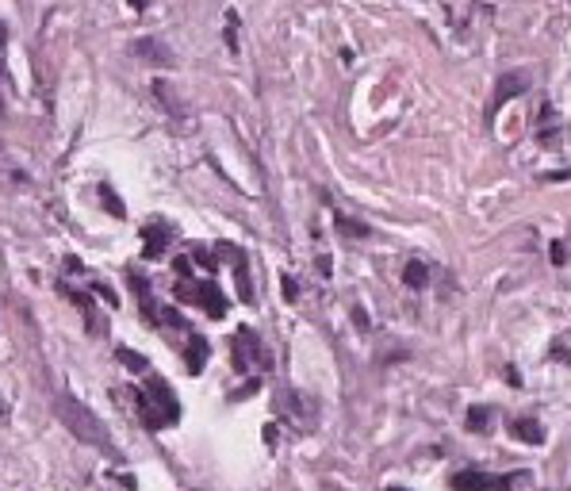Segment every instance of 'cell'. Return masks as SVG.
<instances>
[{
    "instance_id": "cb8c5ba5",
    "label": "cell",
    "mask_w": 571,
    "mask_h": 491,
    "mask_svg": "<svg viewBox=\"0 0 571 491\" xmlns=\"http://www.w3.org/2000/svg\"><path fill=\"white\" fill-rule=\"evenodd\" d=\"M108 480H119L123 488H138V483H134V476H127V472H108Z\"/></svg>"
},
{
    "instance_id": "484cf974",
    "label": "cell",
    "mask_w": 571,
    "mask_h": 491,
    "mask_svg": "<svg viewBox=\"0 0 571 491\" xmlns=\"http://www.w3.org/2000/svg\"><path fill=\"white\" fill-rule=\"evenodd\" d=\"M127 4H131L134 12H146V8H149V0H127Z\"/></svg>"
},
{
    "instance_id": "6da1fadb",
    "label": "cell",
    "mask_w": 571,
    "mask_h": 491,
    "mask_svg": "<svg viewBox=\"0 0 571 491\" xmlns=\"http://www.w3.org/2000/svg\"><path fill=\"white\" fill-rule=\"evenodd\" d=\"M54 415L62 418V426H66L77 441H84V445H92V449H100V453H108L111 461H119V449L111 445L108 434H104V422H100L81 400H73V395H54Z\"/></svg>"
},
{
    "instance_id": "5bb4252c",
    "label": "cell",
    "mask_w": 571,
    "mask_h": 491,
    "mask_svg": "<svg viewBox=\"0 0 571 491\" xmlns=\"http://www.w3.org/2000/svg\"><path fill=\"white\" fill-rule=\"evenodd\" d=\"M403 284L406 288H426V284H430V269H426L422 261H410V265L403 269Z\"/></svg>"
},
{
    "instance_id": "7a4b0ae2",
    "label": "cell",
    "mask_w": 571,
    "mask_h": 491,
    "mask_svg": "<svg viewBox=\"0 0 571 491\" xmlns=\"http://www.w3.org/2000/svg\"><path fill=\"white\" fill-rule=\"evenodd\" d=\"M138 415L146 430H165L169 422L181 418V403H176L173 388L161 376H146V388L138 391Z\"/></svg>"
},
{
    "instance_id": "8992f818",
    "label": "cell",
    "mask_w": 571,
    "mask_h": 491,
    "mask_svg": "<svg viewBox=\"0 0 571 491\" xmlns=\"http://www.w3.org/2000/svg\"><path fill=\"white\" fill-rule=\"evenodd\" d=\"M131 54H134V58H142L146 66H158V69L173 66V51H169L161 39H134L131 42Z\"/></svg>"
},
{
    "instance_id": "9c48e42d",
    "label": "cell",
    "mask_w": 571,
    "mask_h": 491,
    "mask_svg": "<svg viewBox=\"0 0 571 491\" xmlns=\"http://www.w3.org/2000/svg\"><path fill=\"white\" fill-rule=\"evenodd\" d=\"M510 434L518 441H525V445H541V441H545V426L533 422V418H518V422H510Z\"/></svg>"
},
{
    "instance_id": "603a6c76",
    "label": "cell",
    "mask_w": 571,
    "mask_h": 491,
    "mask_svg": "<svg viewBox=\"0 0 571 491\" xmlns=\"http://www.w3.org/2000/svg\"><path fill=\"white\" fill-rule=\"evenodd\" d=\"M173 269L181 273V280H188V276H192V261L188 258H173Z\"/></svg>"
},
{
    "instance_id": "52a82bcc",
    "label": "cell",
    "mask_w": 571,
    "mask_h": 491,
    "mask_svg": "<svg viewBox=\"0 0 571 491\" xmlns=\"http://www.w3.org/2000/svg\"><path fill=\"white\" fill-rule=\"evenodd\" d=\"M169 242H173V231H169L165 223H146V226H142V246H146L142 253H146L149 261H158L161 253H165Z\"/></svg>"
},
{
    "instance_id": "277c9868",
    "label": "cell",
    "mask_w": 571,
    "mask_h": 491,
    "mask_svg": "<svg viewBox=\"0 0 571 491\" xmlns=\"http://www.w3.org/2000/svg\"><path fill=\"white\" fill-rule=\"evenodd\" d=\"M529 84H533V77L525 73V69H510V73L498 77L495 96H491V119H495V111L502 108L506 100H518V96H525V92H529Z\"/></svg>"
},
{
    "instance_id": "ba28073f",
    "label": "cell",
    "mask_w": 571,
    "mask_h": 491,
    "mask_svg": "<svg viewBox=\"0 0 571 491\" xmlns=\"http://www.w3.org/2000/svg\"><path fill=\"white\" fill-rule=\"evenodd\" d=\"M199 303L207 307V315H211V319H223L226 315V300H223V292L215 288V280L199 284Z\"/></svg>"
},
{
    "instance_id": "d4e9b609",
    "label": "cell",
    "mask_w": 571,
    "mask_h": 491,
    "mask_svg": "<svg viewBox=\"0 0 571 491\" xmlns=\"http://www.w3.org/2000/svg\"><path fill=\"white\" fill-rule=\"evenodd\" d=\"M353 323H356V326H368V315H365L361 307H356V311H353Z\"/></svg>"
},
{
    "instance_id": "e0dca14e",
    "label": "cell",
    "mask_w": 571,
    "mask_h": 491,
    "mask_svg": "<svg viewBox=\"0 0 571 491\" xmlns=\"http://www.w3.org/2000/svg\"><path fill=\"white\" fill-rule=\"evenodd\" d=\"M334 226H338V234H345V238H368V226L353 223V219H345V215H334Z\"/></svg>"
},
{
    "instance_id": "4fadbf2b",
    "label": "cell",
    "mask_w": 571,
    "mask_h": 491,
    "mask_svg": "<svg viewBox=\"0 0 571 491\" xmlns=\"http://www.w3.org/2000/svg\"><path fill=\"white\" fill-rule=\"evenodd\" d=\"M116 361H119V365H123V368H131V373H142V376L149 373V361L142 357V353L127 350V346H119V350H116Z\"/></svg>"
},
{
    "instance_id": "9a60e30c",
    "label": "cell",
    "mask_w": 571,
    "mask_h": 491,
    "mask_svg": "<svg viewBox=\"0 0 571 491\" xmlns=\"http://www.w3.org/2000/svg\"><path fill=\"white\" fill-rule=\"evenodd\" d=\"M483 483H498V476H487V472H456L453 476V488H483Z\"/></svg>"
},
{
    "instance_id": "7c38bea8",
    "label": "cell",
    "mask_w": 571,
    "mask_h": 491,
    "mask_svg": "<svg viewBox=\"0 0 571 491\" xmlns=\"http://www.w3.org/2000/svg\"><path fill=\"white\" fill-rule=\"evenodd\" d=\"M149 89H154V96H158V100L165 104L169 111H176V116H184V104H181V96H176V89H173V84H165V81H154V84H149Z\"/></svg>"
},
{
    "instance_id": "2e32d148",
    "label": "cell",
    "mask_w": 571,
    "mask_h": 491,
    "mask_svg": "<svg viewBox=\"0 0 571 491\" xmlns=\"http://www.w3.org/2000/svg\"><path fill=\"white\" fill-rule=\"evenodd\" d=\"M96 192H100V204H104L111 215H116V219H127V208H123V200H119L116 192H111V184H100Z\"/></svg>"
},
{
    "instance_id": "7402d4cb",
    "label": "cell",
    "mask_w": 571,
    "mask_h": 491,
    "mask_svg": "<svg viewBox=\"0 0 571 491\" xmlns=\"http://www.w3.org/2000/svg\"><path fill=\"white\" fill-rule=\"evenodd\" d=\"M548 258H552V265H563V261H568V250H563V242H552Z\"/></svg>"
},
{
    "instance_id": "3957f363",
    "label": "cell",
    "mask_w": 571,
    "mask_h": 491,
    "mask_svg": "<svg viewBox=\"0 0 571 491\" xmlns=\"http://www.w3.org/2000/svg\"><path fill=\"white\" fill-rule=\"evenodd\" d=\"M230 353H234V368H238V373H249V365H253V368H269V365H273V357L265 353V346L257 341V334L249 330V326H242V330H238Z\"/></svg>"
},
{
    "instance_id": "ffe728a7",
    "label": "cell",
    "mask_w": 571,
    "mask_h": 491,
    "mask_svg": "<svg viewBox=\"0 0 571 491\" xmlns=\"http://www.w3.org/2000/svg\"><path fill=\"white\" fill-rule=\"evenodd\" d=\"M92 292H96V296H100L104 303H108V307H116V292H111L104 280H92Z\"/></svg>"
},
{
    "instance_id": "83f0119b",
    "label": "cell",
    "mask_w": 571,
    "mask_h": 491,
    "mask_svg": "<svg viewBox=\"0 0 571 491\" xmlns=\"http://www.w3.org/2000/svg\"><path fill=\"white\" fill-rule=\"evenodd\" d=\"M0 415H4V403H0Z\"/></svg>"
},
{
    "instance_id": "4316f807",
    "label": "cell",
    "mask_w": 571,
    "mask_h": 491,
    "mask_svg": "<svg viewBox=\"0 0 571 491\" xmlns=\"http://www.w3.org/2000/svg\"><path fill=\"white\" fill-rule=\"evenodd\" d=\"M0 42H8V31H4V24H0Z\"/></svg>"
},
{
    "instance_id": "8fae6325",
    "label": "cell",
    "mask_w": 571,
    "mask_h": 491,
    "mask_svg": "<svg viewBox=\"0 0 571 491\" xmlns=\"http://www.w3.org/2000/svg\"><path fill=\"white\" fill-rule=\"evenodd\" d=\"M203 361H207V341L192 334V338H188V350H184V365H188L192 376H196V373H203Z\"/></svg>"
},
{
    "instance_id": "44dd1931",
    "label": "cell",
    "mask_w": 571,
    "mask_h": 491,
    "mask_svg": "<svg viewBox=\"0 0 571 491\" xmlns=\"http://www.w3.org/2000/svg\"><path fill=\"white\" fill-rule=\"evenodd\" d=\"M284 300H288V303L299 300V284L291 280V276H284Z\"/></svg>"
},
{
    "instance_id": "5b68a950",
    "label": "cell",
    "mask_w": 571,
    "mask_h": 491,
    "mask_svg": "<svg viewBox=\"0 0 571 491\" xmlns=\"http://www.w3.org/2000/svg\"><path fill=\"white\" fill-rule=\"evenodd\" d=\"M219 253H223V258L230 261V269H234L238 300L249 303V300H253V284H249V269H246V250H242V246H234V242H219Z\"/></svg>"
},
{
    "instance_id": "ac0fdd59",
    "label": "cell",
    "mask_w": 571,
    "mask_h": 491,
    "mask_svg": "<svg viewBox=\"0 0 571 491\" xmlns=\"http://www.w3.org/2000/svg\"><path fill=\"white\" fill-rule=\"evenodd\" d=\"M487 426H491V411L487 407H472V411H468V430H472V434H483Z\"/></svg>"
},
{
    "instance_id": "30bf717a",
    "label": "cell",
    "mask_w": 571,
    "mask_h": 491,
    "mask_svg": "<svg viewBox=\"0 0 571 491\" xmlns=\"http://www.w3.org/2000/svg\"><path fill=\"white\" fill-rule=\"evenodd\" d=\"M537 119H541V127H537V139L545 142V146H556V139H560V123H556V108H552V104H545Z\"/></svg>"
},
{
    "instance_id": "d6986e66",
    "label": "cell",
    "mask_w": 571,
    "mask_h": 491,
    "mask_svg": "<svg viewBox=\"0 0 571 491\" xmlns=\"http://www.w3.org/2000/svg\"><path fill=\"white\" fill-rule=\"evenodd\" d=\"M192 261H196V265H203L207 273H215V253L203 250V246H192Z\"/></svg>"
}]
</instances>
